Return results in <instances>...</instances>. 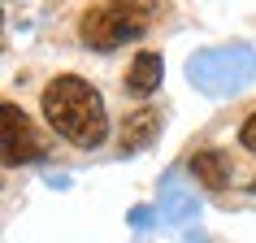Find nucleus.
Listing matches in <instances>:
<instances>
[{"label":"nucleus","mask_w":256,"mask_h":243,"mask_svg":"<svg viewBox=\"0 0 256 243\" xmlns=\"http://www.w3.org/2000/svg\"><path fill=\"white\" fill-rule=\"evenodd\" d=\"M191 174H196V182L208 187V191H226L230 187V161L222 152H213V148H204V152L191 156Z\"/></svg>","instance_id":"6"},{"label":"nucleus","mask_w":256,"mask_h":243,"mask_svg":"<svg viewBox=\"0 0 256 243\" xmlns=\"http://www.w3.org/2000/svg\"><path fill=\"white\" fill-rule=\"evenodd\" d=\"M161 135V113L156 108H135L118 130V152H139Z\"/></svg>","instance_id":"5"},{"label":"nucleus","mask_w":256,"mask_h":243,"mask_svg":"<svg viewBox=\"0 0 256 243\" xmlns=\"http://www.w3.org/2000/svg\"><path fill=\"white\" fill-rule=\"evenodd\" d=\"M44 122L56 139H66L78 152H96L108 139V104L100 87L82 74H56L40 92Z\"/></svg>","instance_id":"1"},{"label":"nucleus","mask_w":256,"mask_h":243,"mask_svg":"<svg viewBox=\"0 0 256 243\" xmlns=\"http://www.w3.org/2000/svg\"><path fill=\"white\" fill-rule=\"evenodd\" d=\"M161 74H165V61L156 48H139L126 66V96L135 100H148L152 92H161Z\"/></svg>","instance_id":"4"},{"label":"nucleus","mask_w":256,"mask_h":243,"mask_svg":"<svg viewBox=\"0 0 256 243\" xmlns=\"http://www.w3.org/2000/svg\"><path fill=\"white\" fill-rule=\"evenodd\" d=\"M44 152H48V139L30 122V113L14 100H4V108H0V156H4V165L18 170V165L40 161Z\"/></svg>","instance_id":"3"},{"label":"nucleus","mask_w":256,"mask_h":243,"mask_svg":"<svg viewBox=\"0 0 256 243\" xmlns=\"http://www.w3.org/2000/svg\"><path fill=\"white\" fill-rule=\"evenodd\" d=\"M170 14V0H92L74 22V40L92 52H113L135 44Z\"/></svg>","instance_id":"2"},{"label":"nucleus","mask_w":256,"mask_h":243,"mask_svg":"<svg viewBox=\"0 0 256 243\" xmlns=\"http://www.w3.org/2000/svg\"><path fill=\"white\" fill-rule=\"evenodd\" d=\"M239 144H243L248 152H256V108L243 118V126H239Z\"/></svg>","instance_id":"7"}]
</instances>
